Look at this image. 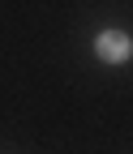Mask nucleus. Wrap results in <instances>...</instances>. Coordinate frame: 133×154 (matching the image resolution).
Returning <instances> with one entry per match:
<instances>
[{"instance_id": "obj_1", "label": "nucleus", "mask_w": 133, "mask_h": 154, "mask_svg": "<svg viewBox=\"0 0 133 154\" xmlns=\"http://www.w3.org/2000/svg\"><path fill=\"white\" fill-rule=\"evenodd\" d=\"M99 56L103 60H112V64H120V60H129V34H120V30H107V34H99Z\"/></svg>"}]
</instances>
